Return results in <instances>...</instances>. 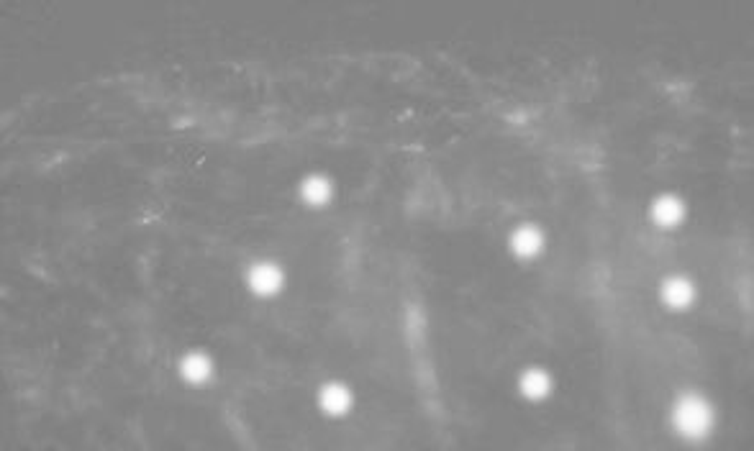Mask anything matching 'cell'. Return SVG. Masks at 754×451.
Returning <instances> with one entry per match:
<instances>
[{
	"label": "cell",
	"mask_w": 754,
	"mask_h": 451,
	"mask_svg": "<svg viewBox=\"0 0 754 451\" xmlns=\"http://www.w3.org/2000/svg\"><path fill=\"white\" fill-rule=\"evenodd\" d=\"M508 246L511 252L519 259H534L544 252L547 246V234L539 223L534 221H521L516 223L508 234Z\"/></svg>",
	"instance_id": "cell-5"
},
{
	"label": "cell",
	"mask_w": 754,
	"mask_h": 451,
	"mask_svg": "<svg viewBox=\"0 0 754 451\" xmlns=\"http://www.w3.org/2000/svg\"><path fill=\"white\" fill-rule=\"evenodd\" d=\"M719 421L716 405L698 390H683L670 405L672 431L685 441H706Z\"/></svg>",
	"instance_id": "cell-1"
},
{
	"label": "cell",
	"mask_w": 754,
	"mask_h": 451,
	"mask_svg": "<svg viewBox=\"0 0 754 451\" xmlns=\"http://www.w3.org/2000/svg\"><path fill=\"white\" fill-rule=\"evenodd\" d=\"M177 375L190 387L208 385L216 377V359L206 349H188L177 359Z\"/></svg>",
	"instance_id": "cell-4"
},
{
	"label": "cell",
	"mask_w": 754,
	"mask_h": 451,
	"mask_svg": "<svg viewBox=\"0 0 754 451\" xmlns=\"http://www.w3.org/2000/svg\"><path fill=\"white\" fill-rule=\"evenodd\" d=\"M354 390L342 380H326L316 390V405L326 418H347L354 410Z\"/></svg>",
	"instance_id": "cell-3"
},
{
	"label": "cell",
	"mask_w": 754,
	"mask_h": 451,
	"mask_svg": "<svg viewBox=\"0 0 754 451\" xmlns=\"http://www.w3.org/2000/svg\"><path fill=\"white\" fill-rule=\"evenodd\" d=\"M244 282H247L249 293L257 295V298H275V295L283 293L288 275H285V267L277 259L262 257L247 264Z\"/></svg>",
	"instance_id": "cell-2"
},
{
	"label": "cell",
	"mask_w": 754,
	"mask_h": 451,
	"mask_svg": "<svg viewBox=\"0 0 754 451\" xmlns=\"http://www.w3.org/2000/svg\"><path fill=\"white\" fill-rule=\"evenodd\" d=\"M298 195L311 208H324V205H329L334 200L336 182L326 172H308L298 182Z\"/></svg>",
	"instance_id": "cell-8"
},
{
	"label": "cell",
	"mask_w": 754,
	"mask_h": 451,
	"mask_svg": "<svg viewBox=\"0 0 754 451\" xmlns=\"http://www.w3.org/2000/svg\"><path fill=\"white\" fill-rule=\"evenodd\" d=\"M649 213H652V221L657 226L675 229L688 216V205H685V200L678 193H660L652 200V205H649Z\"/></svg>",
	"instance_id": "cell-9"
},
{
	"label": "cell",
	"mask_w": 754,
	"mask_h": 451,
	"mask_svg": "<svg viewBox=\"0 0 754 451\" xmlns=\"http://www.w3.org/2000/svg\"><path fill=\"white\" fill-rule=\"evenodd\" d=\"M516 387H519L521 398L529 400V403H544L554 393V375L542 364H531V367H524L519 372Z\"/></svg>",
	"instance_id": "cell-6"
},
{
	"label": "cell",
	"mask_w": 754,
	"mask_h": 451,
	"mask_svg": "<svg viewBox=\"0 0 754 451\" xmlns=\"http://www.w3.org/2000/svg\"><path fill=\"white\" fill-rule=\"evenodd\" d=\"M660 298L670 311H688L690 305L696 303L698 287L688 275L675 272V275H667L660 282Z\"/></svg>",
	"instance_id": "cell-7"
}]
</instances>
